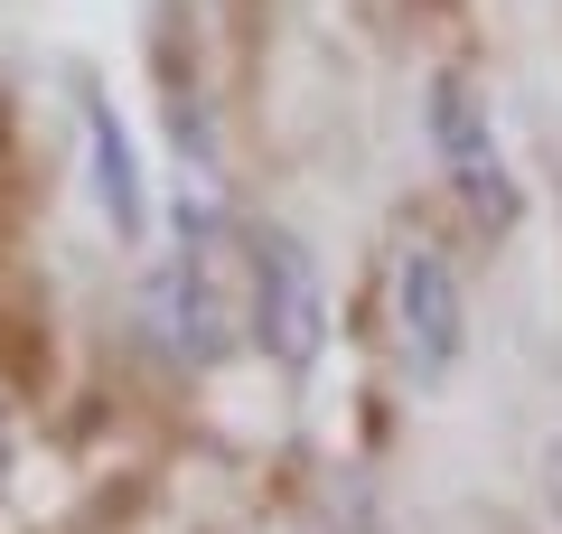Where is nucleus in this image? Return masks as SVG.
Segmentation results:
<instances>
[{"label": "nucleus", "instance_id": "nucleus-3", "mask_svg": "<svg viewBox=\"0 0 562 534\" xmlns=\"http://www.w3.org/2000/svg\"><path fill=\"white\" fill-rule=\"evenodd\" d=\"M394 337H403V366L422 385H450L469 347V310H460V272H450L441 244H403L394 263Z\"/></svg>", "mask_w": 562, "mask_h": 534}, {"label": "nucleus", "instance_id": "nucleus-1", "mask_svg": "<svg viewBox=\"0 0 562 534\" xmlns=\"http://www.w3.org/2000/svg\"><path fill=\"white\" fill-rule=\"evenodd\" d=\"M254 337L262 356H272L281 376H310L319 366V337H328V300H319V263H310L301 235H281V225H262L254 235Z\"/></svg>", "mask_w": 562, "mask_h": 534}, {"label": "nucleus", "instance_id": "nucleus-7", "mask_svg": "<svg viewBox=\"0 0 562 534\" xmlns=\"http://www.w3.org/2000/svg\"><path fill=\"white\" fill-rule=\"evenodd\" d=\"M0 469H10V422H0Z\"/></svg>", "mask_w": 562, "mask_h": 534}, {"label": "nucleus", "instance_id": "nucleus-2", "mask_svg": "<svg viewBox=\"0 0 562 534\" xmlns=\"http://www.w3.org/2000/svg\"><path fill=\"white\" fill-rule=\"evenodd\" d=\"M422 113H431V151H441V178L460 188V207L487 225H516V178H506V151L487 132V103L469 94V76H431Z\"/></svg>", "mask_w": 562, "mask_h": 534}, {"label": "nucleus", "instance_id": "nucleus-6", "mask_svg": "<svg viewBox=\"0 0 562 534\" xmlns=\"http://www.w3.org/2000/svg\"><path fill=\"white\" fill-rule=\"evenodd\" d=\"M347 534H375V515H347Z\"/></svg>", "mask_w": 562, "mask_h": 534}, {"label": "nucleus", "instance_id": "nucleus-4", "mask_svg": "<svg viewBox=\"0 0 562 534\" xmlns=\"http://www.w3.org/2000/svg\"><path fill=\"white\" fill-rule=\"evenodd\" d=\"M160 329H169V347H179L188 366H216V356L235 347V300H225V281H216V235L179 244V263L160 272Z\"/></svg>", "mask_w": 562, "mask_h": 534}, {"label": "nucleus", "instance_id": "nucleus-5", "mask_svg": "<svg viewBox=\"0 0 562 534\" xmlns=\"http://www.w3.org/2000/svg\"><path fill=\"white\" fill-rule=\"evenodd\" d=\"M85 169H94V207H103V225H113L122 244L140 235V225H150V188H140V159H132V132H122V113L113 103L94 94V85H85Z\"/></svg>", "mask_w": 562, "mask_h": 534}]
</instances>
